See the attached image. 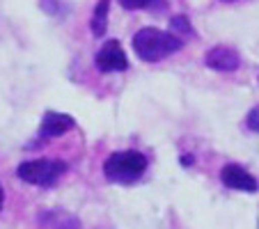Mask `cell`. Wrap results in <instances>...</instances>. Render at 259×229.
Masks as SVG:
<instances>
[{
  "label": "cell",
  "instance_id": "6da1fadb",
  "mask_svg": "<svg viewBox=\"0 0 259 229\" xmlns=\"http://www.w3.org/2000/svg\"><path fill=\"white\" fill-rule=\"evenodd\" d=\"M181 46H184V41L177 34L158 28H142L133 37V51L145 62H161L167 55L181 51Z\"/></svg>",
  "mask_w": 259,
  "mask_h": 229
},
{
  "label": "cell",
  "instance_id": "7a4b0ae2",
  "mask_svg": "<svg viewBox=\"0 0 259 229\" xmlns=\"http://www.w3.org/2000/svg\"><path fill=\"white\" fill-rule=\"evenodd\" d=\"M147 170V158L140 151H115L103 163V174L108 181L115 184H133L138 181Z\"/></svg>",
  "mask_w": 259,
  "mask_h": 229
},
{
  "label": "cell",
  "instance_id": "3957f363",
  "mask_svg": "<svg viewBox=\"0 0 259 229\" xmlns=\"http://www.w3.org/2000/svg\"><path fill=\"white\" fill-rule=\"evenodd\" d=\"M64 172H67V165L62 161H55V158L25 161L16 167V176L32 186H53Z\"/></svg>",
  "mask_w": 259,
  "mask_h": 229
},
{
  "label": "cell",
  "instance_id": "277c9868",
  "mask_svg": "<svg viewBox=\"0 0 259 229\" xmlns=\"http://www.w3.org/2000/svg\"><path fill=\"white\" fill-rule=\"evenodd\" d=\"M97 67L99 71L103 73H115V71H126L128 69V60H126V53L122 51V44L115 39L106 41L101 46V51L97 53Z\"/></svg>",
  "mask_w": 259,
  "mask_h": 229
},
{
  "label": "cell",
  "instance_id": "5b68a950",
  "mask_svg": "<svg viewBox=\"0 0 259 229\" xmlns=\"http://www.w3.org/2000/svg\"><path fill=\"white\" fill-rule=\"evenodd\" d=\"M220 181L227 186V188H234V190H243V193H254L259 188L257 179L250 174L248 170H243L241 165L236 163H230L220 170Z\"/></svg>",
  "mask_w": 259,
  "mask_h": 229
},
{
  "label": "cell",
  "instance_id": "8992f818",
  "mask_svg": "<svg viewBox=\"0 0 259 229\" xmlns=\"http://www.w3.org/2000/svg\"><path fill=\"white\" fill-rule=\"evenodd\" d=\"M204 64L215 71H236L241 64V58L230 46H215L204 55Z\"/></svg>",
  "mask_w": 259,
  "mask_h": 229
},
{
  "label": "cell",
  "instance_id": "52a82bcc",
  "mask_svg": "<svg viewBox=\"0 0 259 229\" xmlns=\"http://www.w3.org/2000/svg\"><path fill=\"white\" fill-rule=\"evenodd\" d=\"M76 126L71 115H64V112H53L49 110L41 119V126H39V135L41 138H60L64 135L67 131Z\"/></svg>",
  "mask_w": 259,
  "mask_h": 229
},
{
  "label": "cell",
  "instance_id": "ba28073f",
  "mask_svg": "<svg viewBox=\"0 0 259 229\" xmlns=\"http://www.w3.org/2000/svg\"><path fill=\"white\" fill-rule=\"evenodd\" d=\"M39 222L49 229H80L78 218H73L71 213H64V211H44L39 213Z\"/></svg>",
  "mask_w": 259,
  "mask_h": 229
},
{
  "label": "cell",
  "instance_id": "9c48e42d",
  "mask_svg": "<svg viewBox=\"0 0 259 229\" xmlns=\"http://www.w3.org/2000/svg\"><path fill=\"white\" fill-rule=\"evenodd\" d=\"M108 7H110V0H99L97 7H94L92 14V34L94 37H103L108 30Z\"/></svg>",
  "mask_w": 259,
  "mask_h": 229
},
{
  "label": "cell",
  "instance_id": "30bf717a",
  "mask_svg": "<svg viewBox=\"0 0 259 229\" xmlns=\"http://www.w3.org/2000/svg\"><path fill=\"white\" fill-rule=\"evenodd\" d=\"M124 10H142V7H152L158 0H119Z\"/></svg>",
  "mask_w": 259,
  "mask_h": 229
},
{
  "label": "cell",
  "instance_id": "8fae6325",
  "mask_svg": "<svg viewBox=\"0 0 259 229\" xmlns=\"http://www.w3.org/2000/svg\"><path fill=\"white\" fill-rule=\"evenodd\" d=\"M39 3H41V10L49 12V14L53 16L62 14V0H39Z\"/></svg>",
  "mask_w": 259,
  "mask_h": 229
},
{
  "label": "cell",
  "instance_id": "7c38bea8",
  "mask_svg": "<svg viewBox=\"0 0 259 229\" xmlns=\"http://www.w3.org/2000/svg\"><path fill=\"white\" fill-rule=\"evenodd\" d=\"M170 25H172L175 30H179V32H188V34L193 32V28H191V23H188V19H184V16H175V19L170 21Z\"/></svg>",
  "mask_w": 259,
  "mask_h": 229
},
{
  "label": "cell",
  "instance_id": "4fadbf2b",
  "mask_svg": "<svg viewBox=\"0 0 259 229\" xmlns=\"http://www.w3.org/2000/svg\"><path fill=\"white\" fill-rule=\"evenodd\" d=\"M245 124H248V128H250V131L259 133V106L250 110V115H248V119H245Z\"/></svg>",
  "mask_w": 259,
  "mask_h": 229
},
{
  "label": "cell",
  "instance_id": "5bb4252c",
  "mask_svg": "<svg viewBox=\"0 0 259 229\" xmlns=\"http://www.w3.org/2000/svg\"><path fill=\"white\" fill-rule=\"evenodd\" d=\"M181 163H184V165H193V156H184Z\"/></svg>",
  "mask_w": 259,
  "mask_h": 229
},
{
  "label": "cell",
  "instance_id": "9a60e30c",
  "mask_svg": "<svg viewBox=\"0 0 259 229\" xmlns=\"http://www.w3.org/2000/svg\"><path fill=\"white\" fill-rule=\"evenodd\" d=\"M3 202H5V193H3V186H0V211H3Z\"/></svg>",
  "mask_w": 259,
  "mask_h": 229
}]
</instances>
